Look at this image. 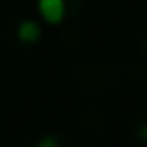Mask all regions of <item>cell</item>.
<instances>
[{"instance_id":"cell-1","label":"cell","mask_w":147,"mask_h":147,"mask_svg":"<svg viewBox=\"0 0 147 147\" xmlns=\"http://www.w3.org/2000/svg\"><path fill=\"white\" fill-rule=\"evenodd\" d=\"M142 71L140 64L124 62H85L78 69V85L90 94H101L131 83Z\"/></svg>"},{"instance_id":"cell-2","label":"cell","mask_w":147,"mask_h":147,"mask_svg":"<svg viewBox=\"0 0 147 147\" xmlns=\"http://www.w3.org/2000/svg\"><path fill=\"white\" fill-rule=\"evenodd\" d=\"M37 7L48 23H62V18H67L64 5L60 0H37Z\"/></svg>"},{"instance_id":"cell-3","label":"cell","mask_w":147,"mask_h":147,"mask_svg":"<svg viewBox=\"0 0 147 147\" xmlns=\"http://www.w3.org/2000/svg\"><path fill=\"white\" fill-rule=\"evenodd\" d=\"M16 34H18V39L23 44H32V41H37L41 37V30H39V25L34 21H21L18 28H16Z\"/></svg>"},{"instance_id":"cell-4","label":"cell","mask_w":147,"mask_h":147,"mask_svg":"<svg viewBox=\"0 0 147 147\" xmlns=\"http://www.w3.org/2000/svg\"><path fill=\"white\" fill-rule=\"evenodd\" d=\"M133 44H136V51H138L140 55H147V14H145V18L140 21V25L136 28V39H133Z\"/></svg>"},{"instance_id":"cell-5","label":"cell","mask_w":147,"mask_h":147,"mask_svg":"<svg viewBox=\"0 0 147 147\" xmlns=\"http://www.w3.org/2000/svg\"><path fill=\"white\" fill-rule=\"evenodd\" d=\"M60 2L64 5V14H67L69 18L78 16V14H80V9L85 7V0H60Z\"/></svg>"},{"instance_id":"cell-6","label":"cell","mask_w":147,"mask_h":147,"mask_svg":"<svg viewBox=\"0 0 147 147\" xmlns=\"http://www.w3.org/2000/svg\"><path fill=\"white\" fill-rule=\"evenodd\" d=\"M57 145H60V138L57 136H46V138H41L37 142V147H57Z\"/></svg>"},{"instance_id":"cell-7","label":"cell","mask_w":147,"mask_h":147,"mask_svg":"<svg viewBox=\"0 0 147 147\" xmlns=\"http://www.w3.org/2000/svg\"><path fill=\"white\" fill-rule=\"evenodd\" d=\"M138 136H140L142 140H147V119H145V122L138 126Z\"/></svg>"},{"instance_id":"cell-8","label":"cell","mask_w":147,"mask_h":147,"mask_svg":"<svg viewBox=\"0 0 147 147\" xmlns=\"http://www.w3.org/2000/svg\"><path fill=\"white\" fill-rule=\"evenodd\" d=\"M0 2H2V0H0Z\"/></svg>"}]
</instances>
